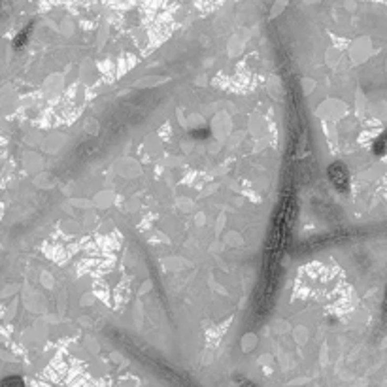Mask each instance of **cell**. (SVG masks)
I'll return each instance as SVG.
<instances>
[{
	"mask_svg": "<svg viewBox=\"0 0 387 387\" xmlns=\"http://www.w3.org/2000/svg\"><path fill=\"white\" fill-rule=\"evenodd\" d=\"M329 178H330V183L340 193H346L350 189V174L346 170V166L340 164V162H334V164L329 166Z\"/></svg>",
	"mask_w": 387,
	"mask_h": 387,
	"instance_id": "obj_1",
	"label": "cell"
},
{
	"mask_svg": "<svg viewBox=\"0 0 387 387\" xmlns=\"http://www.w3.org/2000/svg\"><path fill=\"white\" fill-rule=\"evenodd\" d=\"M2 387H25V386H23V380H21V378L12 376V378H6V380H4Z\"/></svg>",
	"mask_w": 387,
	"mask_h": 387,
	"instance_id": "obj_2",
	"label": "cell"
},
{
	"mask_svg": "<svg viewBox=\"0 0 387 387\" xmlns=\"http://www.w3.org/2000/svg\"><path fill=\"white\" fill-rule=\"evenodd\" d=\"M287 2H289V0H278V2L274 4L272 15H278V13L282 12V10H284V8H285V4H287Z\"/></svg>",
	"mask_w": 387,
	"mask_h": 387,
	"instance_id": "obj_3",
	"label": "cell"
},
{
	"mask_svg": "<svg viewBox=\"0 0 387 387\" xmlns=\"http://www.w3.org/2000/svg\"><path fill=\"white\" fill-rule=\"evenodd\" d=\"M240 387H259V386L251 384V382H248V380H242V382H240Z\"/></svg>",
	"mask_w": 387,
	"mask_h": 387,
	"instance_id": "obj_4",
	"label": "cell"
},
{
	"mask_svg": "<svg viewBox=\"0 0 387 387\" xmlns=\"http://www.w3.org/2000/svg\"><path fill=\"white\" fill-rule=\"evenodd\" d=\"M386 304H387V298H386Z\"/></svg>",
	"mask_w": 387,
	"mask_h": 387,
	"instance_id": "obj_5",
	"label": "cell"
}]
</instances>
